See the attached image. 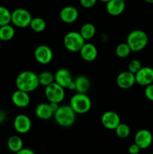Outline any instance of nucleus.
<instances>
[{
    "mask_svg": "<svg viewBox=\"0 0 153 154\" xmlns=\"http://www.w3.org/2000/svg\"><path fill=\"white\" fill-rule=\"evenodd\" d=\"M29 27L32 30L35 32H41L44 31L46 27V23L43 18L36 17L32 18L30 22Z\"/></svg>",
    "mask_w": 153,
    "mask_h": 154,
    "instance_id": "nucleus-24",
    "label": "nucleus"
},
{
    "mask_svg": "<svg viewBox=\"0 0 153 154\" xmlns=\"http://www.w3.org/2000/svg\"><path fill=\"white\" fill-rule=\"evenodd\" d=\"M81 58L86 62H93L98 57V49L92 43H85L79 51Z\"/></svg>",
    "mask_w": 153,
    "mask_h": 154,
    "instance_id": "nucleus-16",
    "label": "nucleus"
},
{
    "mask_svg": "<svg viewBox=\"0 0 153 154\" xmlns=\"http://www.w3.org/2000/svg\"><path fill=\"white\" fill-rule=\"evenodd\" d=\"M153 136L149 130L146 129L137 131L134 135V143L137 144L140 149H146L152 144Z\"/></svg>",
    "mask_w": 153,
    "mask_h": 154,
    "instance_id": "nucleus-12",
    "label": "nucleus"
},
{
    "mask_svg": "<svg viewBox=\"0 0 153 154\" xmlns=\"http://www.w3.org/2000/svg\"><path fill=\"white\" fill-rule=\"evenodd\" d=\"M116 84L121 89L127 90L130 89L136 84L135 75L128 70L122 72L116 78Z\"/></svg>",
    "mask_w": 153,
    "mask_h": 154,
    "instance_id": "nucleus-13",
    "label": "nucleus"
},
{
    "mask_svg": "<svg viewBox=\"0 0 153 154\" xmlns=\"http://www.w3.org/2000/svg\"><path fill=\"white\" fill-rule=\"evenodd\" d=\"M79 32L80 33L82 37L85 39V41L90 40L95 35L96 28L94 24L91 23H86L80 27Z\"/></svg>",
    "mask_w": 153,
    "mask_h": 154,
    "instance_id": "nucleus-22",
    "label": "nucleus"
},
{
    "mask_svg": "<svg viewBox=\"0 0 153 154\" xmlns=\"http://www.w3.org/2000/svg\"><path fill=\"white\" fill-rule=\"evenodd\" d=\"M35 115L38 118L43 120H47L52 118L54 113L51 110L49 103H40L35 108Z\"/></svg>",
    "mask_w": 153,
    "mask_h": 154,
    "instance_id": "nucleus-19",
    "label": "nucleus"
},
{
    "mask_svg": "<svg viewBox=\"0 0 153 154\" xmlns=\"http://www.w3.org/2000/svg\"><path fill=\"white\" fill-rule=\"evenodd\" d=\"M100 121L104 127L110 130H115L116 128L121 123L119 115L112 111H107L104 113L100 118Z\"/></svg>",
    "mask_w": 153,
    "mask_h": 154,
    "instance_id": "nucleus-9",
    "label": "nucleus"
},
{
    "mask_svg": "<svg viewBox=\"0 0 153 154\" xmlns=\"http://www.w3.org/2000/svg\"><path fill=\"white\" fill-rule=\"evenodd\" d=\"M76 113L70 105H60L54 113L53 117L56 122L62 127L68 128L73 126L76 121Z\"/></svg>",
    "mask_w": 153,
    "mask_h": 154,
    "instance_id": "nucleus-2",
    "label": "nucleus"
},
{
    "mask_svg": "<svg viewBox=\"0 0 153 154\" xmlns=\"http://www.w3.org/2000/svg\"><path fill=\"white\" fill-rule=\"evenodd\" d=\"M7 146L9 150L16 153L23 147V141L19 135H12L8 140Z\"/></svg>",
    "mask_w": 153,
    "mask_h": 154,
    "instance_id": "nucleus-21",
    "label": "nucleus"
},
{
    "mask_svg": "<svg viewBox=\"0 0 153 154\" xmlns=\"http://www.w3.org/2000/svg\"><path fill=\"white\" fill-rule=\"evenodd\" d=\"M76 93H86L90 88V81L85 75H80L74 80Z\"/></svg>",
    "mask_w": 153,
    "mask_h": 154,
    "instance_id": "nucleus-20",
    "label": "nucleus"
},
{
    "mask_svg": "<svg viewBox=\"0 0 153 154\" xmlns=\"http://www.w3.org/2000/svg\"><path fill=\"white\" fill-rule=\"evenodd\" d=\"M54 81L63 88L68 89V86L73 82L74 80L70 71L67 69L62 68L56 72L54 75Z\"/></svg>",
    "mask_w": 153,
    "mask_h": 154,
    "instance_id": "nucleus-15",
    "label": "nucleus"
},
{
    "mask_svg": "<svg viewBox=\"0 0 153 154\" xmlns=\"http://www.w3.org/2000/svg\"><path fill=\"white\" fill-rule=\"evenodd\" d=\"M49 105L53 113H55L58 108V107H59L58 103H56V102H49Z\"/></svg>",
    "mask_w": 153,
    "mask_h": 154,
    "instance_id": "nucleus-34",
    "label": "nucleus"
},
{
    "mask_svg": "<svg viewBox=\"0 0 153 154\" xmlns=\"http://www.w3.org/2000/svg\"><path fill=\"white\" fill-rule=\"evenodd\" d=\"M11 23V12L6 7L0 6V26Z\"/></svg>",
    "mask_w": 153,
    "mask_h": 154,
    "instance_id": "nucleus-26",
    "label": "nucleus"
},
{
    "mask_svg": "<svg viewBox=\"0 0 153 154\" xmlns=\"http://www.w3.org/2000/svg\"><path fill=\"white\" fill-rule=\"evenodd\" d=\"M60 19L64 23H73L79 17V11L76 7L72 5H68L62 8L59 13Z\"/></svg>",
    "mask_w": 153,
    "mask_h": 154,
    "instance_id": "nucleus-14",
    "label": "nucleus"
},
{
    "mask_svg": "<svg viewBox=\"0 0 153 154\" xmlns=\"http://www.w3.org/2000/svg\"><path fill=\"white\" fill-rule=\"evenodd\" d=\"M143 1L146 3H148V4H153V0H143Z\"/></svg>",
    "mask_w": 153,
    "mask_h": 154,
    "instance_id": "nucleus-36",
    "label": "nucleus"
},
{
    "mask_svg": "<svg viewBox=\"0 0 153 154\" xmlns=\"http://www.w3.org/2000/svg\"><path fill=\"white\" fill-rule=\"evenodd\" d=\"M11 101L14 105L20 108H26L30 103V96L28 93L16 90L11 96Z\"/></svg>",
    "mask_w": 153,
    "mask_h": 154,
    "instance_id": "nucleus-17",
    "label": "nucleus"
},
{
    "mask_svg": "<svg viewBox=\"0 0 153 154\" xmlns=\"http://www.w3.org/2000/svg\"><path fill=\"white\" fill-rule=\"evenodd\" d=\"M15 35V29L13 26L7 24L0 26V40L1 42H8Z\"/></svg>",
    "mask_w": 153,
    "mask_h": 154,
    "instance_id": "nucleus-23",
    "label": "nucleus"
},
{
    "mask_svg": "<svg viewBox=\"0 0 153 154\" xmlns=\"http://www.w3.org/2000/svg\"><path fill=\"white\" fill-rule=\"evenodd\" d=\"M32 19V14L26 9L20 8L11 12V23L18 28H26L29 26Z\"/></svg>",
    "mask_w": 153,
    "mask_h": 154,
    "instance_id": "nucleus-6",
    "label": "nucleus"
},
{
    "mask_svg": "<svg viewBox=\"0 0 153 154\" xmlns=\"http://www.w3.org/2000/svg\"><path fill=\"white\" fill-rule=\"evenodd\" d=\"M38 76L39 84L43 87H46V86L54 82V75L47 71L40 72Z\"/></svg>",
    "mask_w": 153,
    "mask_h": 154,
    "instance_id": "nucleus-25",
    "label": "nucleus"
},
{
    "mask_svg": "<svg viewBox=\"0 0 153 154\" xmlns=\"http://www.w3.org/2000/svg\"><path fill=\"white\" fill-rule=\"evenodd\" d=\"M15 84L17 90L28 93L37 90L40 85L38 76L32 71H23L20 72L16 77Z\"/></svg>",
    "mask_w": 153,
    "mask_h": 154,
    "instance_id": "nucleus-1",
    "label": "nucleus"
},
{
    "mask_svg": "<svg viewBox=\"0 0 153 154\" xmlns=\"http://www.w3.org/2000/svg\"><path fill=\"white\" fill-rule=\"evenodd\" d=\"M85 43V39L79 32L76 31L68 32L63 39L64 48L70 52H79Z\"/></svg>",
    "mask_w": 153,
    "mask_h": 154,
    "instance_id": "nucleus-5",
    "label": "nucleus"
},
{
    "mask_svg": "<svg viewBox=\"0 0 153 154\" xmlns=\"http://www.w3.org/2000/svg\"><path fill=\"white\" fill-rule=\"evenodd\" d=\"M116 54L119 58H126L130 55L131 50L127 43H121L116 48Z\"/></svg>",
    "mask_w": 153,
    "mask_h": 154,
    "instance_id": "nucleus-27",
    "label": "nucleus"
},
{
    "mask_svg": "<svg viewBox=\"0 0 153 154\" xmlns=\"http://www.w3.org/2000/svg\"><path fill=\"white\" fill-rule=\"evenodd\" d=\"M14 128L20 134H26L32 128V121L29 117L26 114H19L14 120Z\"/></svg>",
    "mask_w": 153,
    "mask_h": 154,
    "instance_id": "nucleus-11",
    "label": "nucleus"
},
{
    "mask_svg": "<svg viewBox=\"0 0 153 154\" xmlns=\"http://www.w3.org/2000/svg\"><path fill=\"white\" fill-rule=\"evenodd\" d=\"M15 154H36V153H34V151H33L32 149L23 148V147H22L20 150H19L18 152L15 153Z\"/></svg>",
    "mask_w": 153,
    "mask_h": 154,
    "instance_id": "nucleus-33",
    "label": "nucleus"
},
{
    "mask_svg": "<svg viewBox=\"0 0 153 154\" xmlns=\"http://www.w3.org/2000/svg\"><path fill=\"white\" fill-rule=\"evenodd\" d=\"M69 105L76 114H83L90 111L92 101L86 93H76L70 99Z\"/></svg>",
    "mask_w": 153,
    "mask_h": 154,
    "instance_id": "nucleus-4",
    "label": "nucleus"
},
{
    "mask_svg": "<svg viewBox=\"0 0 153 154\" xmlns=\"http://www.w3.org/2000/svg\"><path fill=\"white\" fill-rule=\"evenodd\" d=\"M116 134L120 138H127L130 134V129L128 125L120 123L115 129Z\"/></svg>",
    "mask_w": 153,
    "mask_h": 154,
    "instance_id": "nucleus-28",
    "label": "nucleus"
},
{
    "mask_svg": "<svg viewBox=\"0 0 153 154\" xmlns=\"http://www.w3.org/2000/svg\"><path fill=\"white\" fill-rule=\"evenodd\" d=\"M140 147L135 143L130 144L128 147V153L130 154H138L140 151Z\"/></svg>",
    "mask_w": 153,
    "mask_h": 154,
    "instance_id": "nucleus-32",
    "label": "nucleus"
},
{
    "mask_svg": "<svg viewBox=\"0 0 153 154\" xmlns=\"http://www.w3.org/2000/svg\"><path fill=\"white\" fill-rule=\"evenodd\" d=\"M136 83L140 86L146 87L153 83V69L151 67H142L135 74Z\"/></svg>",
    "mask_w": 153,
    "mask_h": 154,
    "instance_id": "nucleus-10",
    "label": "nucleus"
},
{
    "mask_svg": "<svg viewBox=\"0 0 153 154\" xmlns=\"http://www.w3.org/2000/svg\"><path fill=\"white\" fill-rule=\"evenodd\" d=\"M142 67V64H141V62L140 60H132L128 66V70L135 75Z\"/></svg>",
    "mask_w": 153,
    "mask_h": 154,
    "instance_id": "nucleus-29",
    "label": "nucleus"
},
{
    "mask_svg": "<svg viewBox=\"0 0 153 154\" xmlns=\"http://www.w3.org/2000/svg\"><path fill=\"white\" fill-rule=\"evenodd\" d=\"M0 45H1V40H0Z\"/></svg>",
    "mask_w": 153,
    "mask_h": 154,
    "instance_id": "nucleus-39",
    "label": "nucleus"
},
{
    "mask_svg": "<svg viewBox=\"0 0 153 154\" xmlns=\"http://www.w3.org/2000/svg\"><path fill=\"white\" fill-rule=\"evenodd\" d=\"M122 1H124V2H126V1H127V0H122Z\"/></svg>",
    "mask_w": 153,
    "mask_h": 154,
    "instance_id": "nucleus-38",
    "label": "nucleus"
},
{
    "mask_svg": "<svg viewBox=\"0 0 153 154\" xmlns=\"http://www.w3.org/2000/svg\"><path fill=\"white\" fill-rule=\"evenodd\" d=\"M144 94L148 100L153 102V83L146 87Z\"/></svg>",
    "mask_w": 153,
    "mask_h": 154,
    "instance_id": "nucleus-30",
    "label": "nucleus"
},
{
    "mask_svg": "<svg viewBox=\"0 0 153 154\" xmlns=\"http://www.w3.org/2000/svg\"><path fill=\"white\" fill-rule=\"evenodd\" d=\"M98 0H80L81 6L85 8H91L95 5Z\"/></svg>",
    "mask_w": 153,
    "mask_h": 154,
    "instance_id": "nucleus-31",
    "label": "nucleus"
},
{
    "mask_svg": "<svg viewBox=\"0 0 153 154\" xmlns=\"http://www.w3.org/2000/svg\"><path fill=\"white\" fill-rule=\"evenodd\" d=\"M148 38L146 33L140 29H135L130 32L127 36L126 43L131 51L139 52L146 47Z\"/></svg>",
    "mask_w": 153,
    "mask_h": 154,
    "instance_id": "nucleus-3",
    "label": "nucleus"
},
{
    "mask_svg": "<svg viewBox=\"0 0 153 154\" xmlns=\"http://www.w3.org/2000/svg\"><path fill=\"white\" fill-rule=\"evenodd\" d=\"M125 8V2L122 0H110L106 5V10L111 16H118Z\"/></svg>",
    "mask_w": 153,
    "mask_h": 154,
    "instance_id": "nucleus-18",
    "label": "nucleus"
},
{
    "mask_svg": "<svg viewBox=\"0 0 153 154\" xmlns=\"http://www.w3.org/2000/svg\"><path fill=\"white\" fill-rule=\"evenodd\" d=\"M44 94L49 102H56L59 104L64 100L65 91L64 88L54 81L53 83L45 87Z\"/></svg>",
    "mask_w": 153,
    "mask_h": 154,
    "instance_id": "nucleus-7",
    "label": "nucleus"
},
{
    "mask_svg": "<svg viewBox=\"0 0 153 154\" xmlns=\"http://www.w3.org/2000/svg\"><path fill=\"white\" fill-rule=\"evenodd\" d=\"M99 1L102 2H105V3H106V2H107L110 1V0H99Z\"/></svg>",
    "mask_w": 153,
    "mask_h": 154,
    "instance_id": "nucleus-37",
    "label": "nucleus"
},
{
    "mask_svg": "<svg viewBox=\"0 0 153 154\" xmlns=\"http://www.w3.org/2000/svg\"><path fill=\"white\" fill-rule=\"evenodd\" d=\"M6 118V114L4 111H0V123L4 121Z\"/></svg>",
    "mask_w": 153,
    "mask_h": 154,
    "instance_id": "nucleus-35",
    "label": "nucleus"
},
{
    "mask_svg": "<svg viewBox=\"0 0 153 154\" xmlns=\"http://www.w3.org/2000/svg\"><path fill=\"white\" fill-rule=\"evenodd\" d=\"M34 56V59L38 63L42 65H46L52 60L53 52L49 46L41 45L35 48Z\"/></svg>",
    "mask_w": 153,
    "mask_h": 154,
    "instance_id": "nucleus-8",
    "label": "nucleus"
}]
</instances>
